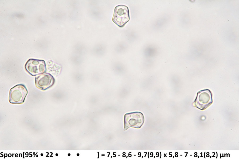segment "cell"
Masks as SVG:
<instances>
[{"mask_svg": "<svg viewBox=\"0 0 239 159\" xmlns=\"http://www.w3.org/2000/svg\"><path fill=\"white\" fill-rule=\"evenodd\" d=\"M129 19V9L127 6L120 5L115 7L112 20L117 25L123 27Z\"/></svg>", "mask_w": 239, "mask_h": 159, "instance_id": "3957f363", "label": "cell"}, {"mask_svg": "<svg viewBox=\"0 0 239 159\" xmlns=\"http://www.w3.org/2000/svg\"><path fill=\"white\" fill-rule=\"evenodd\" d=\"M26 87L23 84H18L11 88L9 92V100L12 104H22L24 102L27 94Z\"/></svg>", "mask_w": 239, "mask_h": 159, "instance_id": "6da1fadb", "label": "cell"}, {"mask_svg": "<svg viewBox=\"0 0 239 159\" xmlns=\"http://www.w3.org/2000/svg\"><path fill=\"white\" fill-rule=\"evenodd\" d=\"M125 128L132 127L139 128L144 122L143 114L140 112H134L125 114Z\"/></svg>", "mask_w": 239, "mask_h": 159, "instance_id": "5b68a950", "label": "cell"}, {"mask_svg": "<svg viewBox=\"0 0 239 159\" xmlns=\"http://www.w3.org/2000/svg\"><path fill=\"white\" fill-rule=\"evenodd\" d=\"M212 103V94L209 89H205L197 92V97L194 102V106L201 110L206 109Z\"/></svg>", "mask_w": 239, "mask_h": 159, "instance_id": "277c9868", "label": "cell"}, {"mask_svg": "<svg viewBox=\"0 0 239 159\" xmlns=\"http://www.w3.org/2000/svg\"><path fill=\"white\" fill-rule=\"evenodd\" d=\"M35 82L37 87L42 90H45L53 85L55 79L50 73H45L36 77Z\"/></svg>", "mask_w": 239, "mask_h": 159, "instance_id": "8992f818", "label": "cell"}, {"mask_svg": "<svg viewBox=\"0 0 239 159\" xmlns=\"http://www.w3.org/2000/svg\"><path fill=\"white\" fill-rule=\"evenodd\" d=\"M26 71L30 75L35 76L46 71L45 62L43 60L29 59L25 65Z\"/></svg>", "mask_w": 239, "mask_h": 159, "instance_id": "7a4b0ae2", "label": "cell"}]
</instances>
